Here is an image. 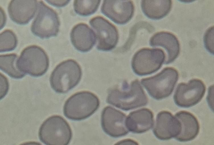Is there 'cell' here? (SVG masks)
Returning a JSON list of instances; mask_svg holds the SVG:
<instances>
[{"label":"cell","instance_id":"6da1fadb","mask_svg":"<svg viewBox=\"0 0 214 145\" xmlns=\"http://www.w3.org/2000/svg\"><path fill=\"white\" fill-rule=\"evenodd\" d=\"M106 101L120 109L129 110L145 105L148 99L139 82L135 80L130 84L124 82L120 88L110 90Z\"/></svg>","mask_w":214,"mask_h":145},{"label":"cell","instance_id":"7a4b0ae2","mask_svg":"<svg viewBox=\"0 0 214 145\" xmlns=\"http://www.w3.org/2000/svg\"><path fill=\"white\" fill-rule=\"evenodd\" d=\"M82 72L75 61L69 59L57 65L52 72L50 81L52 89L59 93H65L75 87L79 82Z\"/></svg>","mask_w":214,"mask_h":145},{"label":"cell","instance_id":"3957f363","mask_svg":"<svg viewBox=\"0 0 214 145\" xmlns=\"http://www.w3.org/2000/svg\"><path fill=\"white\" fill-rule=\"evenodd\" d=\"M99 105V100L95 94L89 91L80 92L66 100L63 107V113L70 119L81 120L94 114Z\"/></svg>","mask_w":214,"mask_h":145},{"label":"cell","instance_id":"277c9868","mask_svg":"<svg viewBox=\"0 0 214 145\" xmlns=\"http://www.w3.org/2000/svg\"><path fill=\"white\" fill-rule=\"evenodd\" d=\"M40 141L46 145H68L72 132L69 124L63 117L51 116L46 119L39 131Z\"/></svg>","mask_w":214,"mask_h":145},{"label":"cell","instance_id":"5b68a950","mask_svg":"<svg viewBox=\"0 0 214 145\" xmlns=\"http://www.w3.org/2000/svg\"><path fill=\"white\" fill-rule=\"evenodd\" d=\"M17 65L19 69L25 74L38 77L47 71L49 61L47 53L42 48L31 45L22 51L17 59Z\"/></svg>","mask_w":214,"mask_h":145},{"label":"cell","instance_id":"8992f818","mask_svg":"<svg viewBox=\"0 0 214 145\" xmlns=\"http://www.w3.org/2000/svg\"><path fill=\"white\" fill-rule=\"evenodd\" d=\"M178 78L176 70L166 67L154 76L142 79L141 83L152 98L160 100L171 94Z\"/></svg>","mask_w":214,"mask_h":145},{"label":"cell","instance_id":"52a82bcc","mask_svg":"<svg viewBox=\"0 0 214 145\" xmlns=\"http://www.w3.org/2000/svg\"><path fill=\"white\" fill-rule=\"evenodd\" d=\"M60 23L57 13L42 1L38 4V13L31 27V30L36 36L42 39L56 36Z\"/></svg>","mask_w":214,"mask_h":145},{"label":"cell","instance_id":"ba28073f","mask_svg":"<svg viewBox=\"0 0 214 145\" xmlns=\"http://www.w3.org/2000/svg\"><path fill=\"white\" fill-rule=\"evenodd\" d=\"M165 59L164 52L161 49L143 48L134 55L131 61L132 67L138 75H148L159 69Z\"/></svg>","mask_w":214,"mask_h":145},{"label":"cell","instance_id":"9c48e42d","mask_svg":"<svg viewBox=\"0 0 214 145\" xmlns=\"http://www.w3.org/2000/svg\"><path fill=\"white\" fill-rule=\"evenodd\" d=\"M89 23L95 33L96 47L98 50L108 51L116 47L119 39V34L113 24L100 16L91 18Z\"/></svg>","mask_w":214,"mask_h":145},{"label":"cell","instance_id":"30bf717a","mask_svg":"<svg viewBox=\"0 0 214 145\" xmlns=\"http://www.w3.org/2000/svg\"><path fill=\"white\" fill-rule=\"evenodd\" d=\"M205 87L198 79H193L187 83L178 84L174 96L176 104L184 108L192 107L198 103L203 96Z\"/></svg>","mask_w":214,"mask_h":145},{"label":"cell","instance_id":"8fae6325","mask_svg":"<svg viewBox=\"0 0 214 145\" xmlns=\"http://www.w3.org/2000/svg\"><path fill=\"white\" fill-rule=\"evenodd\" d=\"M126 115L121 111L110 106L103 110L101 116V125L107 134L117 138L127 134L128 130L126 125Z\"/></svg>","mask_w":214,"mask_h":145},{"label":"cell","instance_id":"7c38bea8","mask_svg":"<svg viewBox=\"0 0 214 145\" xmlns=\"http://www.w3.org/2000/svg\"><path fill=\"white\" fill-rule=\"evenodd\" d=\"M101 11L103 14L115 23L124 24L132 18L134 7L131 0H104Z\"/></svg>","mask_w":214,"mask_h":145},{"label":"cell","instance_id":"4fadbf2b","mask_svg":"<svg viewBox=\"0 0 214 145\" xmlns=\"http://www.w3.org/2000/svg\"><path fill=\"white\" fill-rule=\"evenodd\" d=\"M181 129L179 120L170 112L164 111L157 115L153 132L158 139L167 140L177 136Z\"/></svg>","mask_w":214,"mask_h":145},{"label":"cell","instance_id":"5bb4252c","mask_svg":"<svg viewBox=\"0 0 214 145\" xmlns=\"http://www.w3.org/2000/svg\"><path fill=\"white\" fill-rule=\"evenodd\" d=\"M37 0H12L8 11L11 19L20 25L28 23L34 16L38 9Z\"/></svg>","mask_w":214,"mask_h":145},{"label":"cell","instance_id":"9a60e30c","mask_svg":"<svg viewBox=\"0 0 214 145\" xmlns=\"http://www.w3.org/2000/svg\"><path fill=\"white\" fill-rule=\"evenodd\" d=\"M149 44L152 47H161L166 53L165 64L173 62L178 56L180 46L179 41L172 33L167 32H160L154 34L150 38Z\"/></svg>","mask_w":214,"mask_h":145},{"label":"cell","instance_id":"2e32d148","mask_svg":"<svg viewBox=\"0 0 214 145\" xmlns=\"http://www.w3.org/2000/svg\"><path fill=\"white\" fill-rule=\"evenodd\" d=\"M70 37L75 48L83 52L90 50L96 42L94 32L87 25L84 23L78 24L73 27Z\"/></svg>","mask_w":214,"mask_h":145},{"label":"cell","instance_id":"e0dca14e","mask_svg":"<svg viewBox=\"0 0 214 145\" xmlns=\"http://www.w3.org/2000/svg\"><path fill=\"white\" fill-rule=\"evenodd\" d=\"M153 123V114L146 108L131 112L126 120L128 129L135 133H142L148 131L152 127Z\"/></svg>","mask_w":214,"mask_h":145},{"label":"cell","instance_id":"ac0fdd59","mask_svg":"<svg viewBox=\"0 0 214 145\" xmlns=\"http://www.w3.org/2000/svg\"><path fill=\"white\" fill-rule=\"evenodd\" d=\"M175 117L181 125V131L175 138L181 142H187L194 139L198 135L199 125L196 117L192 113L185 111L177 112Z\"/></svg>","mask_w":214,"mask_h":145},{"label":"cell","instance_id":"d6986e66","mask_svg":"<svg viewBox=\"0 0 214 145\" xmlns=\"http://www.w3.org/2000/svg\"><path fill=\"white\" fill-rule=\"evenodd\" d=\"M142 11L147 17L153 19H161L167 15L172 6V0H142Z\"/></svg>","mask_w":214,"mask_h":145},{"label":"cell","instance_id":"ffe728a7","mask_svg":"<svg viewBox=\"0 0 214 145\" xmlns=\"http://www.w3.org/2000/svg\"><path fill=\"white\" fill-rule=\"evenodd\" d=\"M17 55L12 53L0 56V68L1 70L11 77L15 79L22 78L25 75L18 68L17 65Z\"/></svg>","mask_w":214,"mask_h":145},{"label":"cell","instance_id":"44dd1931","mask_svg":"<svg viewBox=\"0 0 214 145\" xmlns=\"http://www.w3.org/2000/svg\"><path fill=\"white\" fill-rule=\"evenodd\" d=\"M100 3V0H75L73 3L74 10L80 15H90L97 11Z\"/></svg>","mask_w":214,"mask_h":145},{"label":"cell","instance_id":"7402d4cb","mask_svg":"<svg viewBox=\"0 0 214 145\" xmlns=\"http://www.w3.org/2000/svg\"><path fill=\"white\" fill-rule=\"evenodd\" d=\"M18 40L15 34L12 30H6L0 34V52L12 51L16 47Z\"/></svg>","mask_w":214,"mask_h":145},{"label":"cell","instance_id":"603a6c76","mask_svg":"<svg viewBox=\"0 0 214 145\" xmlns=\"http://www.w3.org/2000/svg\"><path fill=\"white\" fill-rule=\"evenodd\" d=\"M213 27L207 30L204 37V42L206 49L213 55Z\"/></svg>","mask_w":214,"mask_h":145},{"label":"cell","instance_id":"cb8c5ba5","mask_svg":"<svg viewBox=\"0 0 214 145\" xmlns=\"http://www.w3.org/2000/svg\"><path fill=\"white\" fill-rule=\"evenodd\" d=\"M213 86H211L209 88L208 93L207 96V101L209 105L210 108L213 110Z\"/></svg>","mask_w":214,"mask_h":145},{"label":"cell","instance_id":"d4e9b609","mask_svg":"<svg viewBox=\"0 0 214 145\" xmlns=\"http://www.w3.org/2000/svg\"><path fill=\"white\" fill-rule=\"evenodd\" d=\"M114 145H139L136 141L130 139H127L119 141Z\"/></svg>","mask_w":214,"mask_h":145},{"label":"cell","instance_id":"484cf974","mask_svg":"<svg viewBox=\"0 0 214 145\" xmlns=\"http://www.w3.org/2000/svg\"><path fill=\"white\" fill-rule=\"evenodd\" d=\"M48 3H50V4L55 6L56 7H62L63 6H65L69 3V1H64L63 2H54L53 1H52V2L51 1H47Z\"/></svg>","mask_w":214,"mask_h":145},{"label":"cell","instance_id":"4316f807","mask_svg":"<svg viewBox=\"0 0 214 145\" xmlns=\"http://www.w3.org/2000/svg\"><path fill=\"white\" fill-rule=\"evenodd\" d=\"M20 145H42L39 143L36 142H29L22 143Z\"/></svg>","mask_w":214,"mask_h":145}]
</instances>
